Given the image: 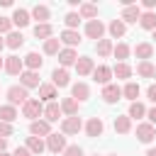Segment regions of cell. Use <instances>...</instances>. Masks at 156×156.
<instances>
[{"label":"cell","instance_id":"20","mask_svg":"<svg viewBox=\"0 0 156 156\" xmlns=\"http://www.w3.org/2000/svg\"><path fill=\"white\" fill-rule=\"evenodd\" d=\"M54 98H56V85L54 83H41L39 85V100L54 102Z\"/></svg>","mask_w":156,"mask_h":156},{"label":"cell","instance_id":"15","mask_svg":"<svg viewBox=\"0 0 156 156\" xmlns=\"http://www.w3.org/2000/svg\"><path fill=\"white\" fill-rule=\"evenodd\" d=\"M76 71H78V76H88V73H93V71H95L93 58H90V56H78V61H76Z\"/></svg>","mask_w":156,"mask_h":156},{"label":"cell","instance_id":"44","mask_svg":"<svg viewBox=\"0 0 156 156\" xmlns=\"http://www.w3.org/2000/svg\"><path fill=\"white\" fill-rule=\"evenodd\" d=\"M12 132H15V129H12V124H10V122H0V136H2V139H5V136H10Z\"/></svg>","mask_w":156,"mask_h":156},{"label":"cell","instance_id":"25","mask_svg":"<svg viewBox=\"0 0 156 156\" xmlns=\"http://www.w3.org/2000/svg\"><path fill=\"white\" fill-rule=\"evenodd\" d=\"M32 17H34V20H39V24H46V20L51 17V12H49V7H46V5H34Z\"/></svg>","mask_w":156,"mask_h":156},{"label":"cell","instance_id":"47","mask_svg":"<svg viewBox=\"0 0 156 156\" xmlns=\"http://www.w3.org/2000/svg\"><path fill=\"white\" fill-rule=\"evenodd\" d=\"M146 115H149V124H156V107H151Z\"/></svg>","mask_w":156,"mask_h":156},{"label":"cell","instance_id":"4","mask_svg":"<svg viewBox=\"0 0 156 156\" xmlns=\"http://www.w3.org/2000/svg\"><path fill=\"white\" fill-rule=\"evenodd\" d=\"M46 149L51 154H63L66 151V136L63 134H49L46 136Z\"/></svg>","mask_w":156,"mask_h":156},{"label":"cell","instance_id":"53","mask_svg":"<svg viewBox=\"0 0 156 156\" xmlns=\"http://www.w3.org/2000/svg\"><path fill=\"white\" fill-rule=\"evenodd\" d=\"M154 39H156V29H154Z\"/></svg>","mask_w":156,"mask_h":156},{"label":"cell","instance_id":"39","mask_svg":"<svg viewBox=\"0 0 156 156\" xmlns=\"http://www.w3.org/2000/svg\"><path fill=\"white\" fill-rule=\"evenodd\" d=\"M112 76H117V78H129V76H132V68H129L127 63H117V66L112 68Z\"/></svg>","mask_w":156,"mask_h":156},{"label":"cell","instance_id":"17","mask_svg":"<svg viewBox=\"0 0 156 156\" xmlns=\"http://www.w3.org/2000/svg\"><path fill=\"white\" fill-rule=\"evenodd\" d=\"M22 61H24L27 71H39V68H41V63H44V58H41V56L37 54V51H29V54H27V56H24Z\"/></svg>","mask_w":156,"mask_h":156},{"label":"cell","instance_id":"8","mask_svg":"<svg viewBox=\"0 0 156 156\" xmlns=\"http://www.w3.org/2000/svg\"><path fill=\"white\" fill-rule=\"evenodd\" d=\"M22 68H24V61L20 56H7L5 58V71L10 76H22Z\"/></svg>","mask_w":156,"mask_h":156},{"label":"cell","instance_id":"49","mask_svg":"<svg viewBox=\"0 0 156 156\" xmlns=\"http://www.w3.org/2000/svg\"><path fill=\"white\" fill-rule=\"evenodd\" d=\"M146 156H156V149H149V151H146Z\"/></svg>","mask_w":156,"mask_h":156},{"label":"cell","instance_id":"38","mask_svg":"<svg viewBox=\"0 0 156 156\" xmlns=\"http://www.w3.org/2000/svg\"><path fill=\"white\" fill-rule=\"evenodd\" d=\"M144 115H146V107H144L139 100L129 105V119H132V117H134V119H139V117H144Z\"/></svg>","mask_w":156,"mask_h":156},{"label":"cell","instance_id":"22","mask_svg":"<svg viewBox=\"0 0 156 156\" xmlns=\"http://www.w3.org/2000/svg\"><path fill=\"white\" fill-rule=\"evenodd\" d=\"M71 98H76V100H88L90 98V88L85 85V83H76L73 88H71Z\"/></svg>","mask_w":156,"mask_h":156},{"label":"cell","instance_id":"48","mask_svg":"<svg viewBox=\"0 0 156 156\" xmlns=\"http://www.w3.org/2000/svg\"><path fill=\"white\" fill-rule=\"evenodd\" d=\"M5 149H7V139H2V136H0V154H2Z\"/></svg>","mask_w":156,"mask_h":156},{"label":"cell","instance_id":"5","mask_svg":"<svg viewBox=\"0 0 156 156\" xmlns=\"http://www.w3.org/2000/svg\"><path fill=\"white\" fill-rule=\"evenodd\" d=\"M102 34H105V24L100 22V20H90L88 24H85V37L88 39H102Z\"/></svg>","mask_w":156,"mask_h":156},{"label":"cell","instance_id":"32","mask_svg":"<svg viewBox=\"0 0 156 156\" xmlns=\"http://www.w3.org/2000/svg\"><path fill=\"white\" fill-rule=\"evenodd\" d=\"M78 15H80V20H88V22H90V20L98 17V7L90 5V2H85V5H80V12H78Z\"/></svg>","mask_w":156,"mask_h":156},{"label":"cell","instance_id":"33","mask_svg":"<svg viewBox=\"0 0 156 156\" xmlns=\"http://www.w3.org/2000/svg\"><path fill=\"white\" fill-rule=\"evenodd\" d=\"M51 34H54V29H51V24H49V22H46V24H37V27H34V37H37V39H44V41H46V39H51Z\"/></svg>","mask_w":156,"mask_h":156},{"label":"cell","instance_id":"1","mask_svg":"<svg viewBox=\"0 0 156 156\" xmlns=\"http://www.w3.org/2000/svg\"><path fill=\"white\" fill-rule=\"evenodd\" d=\"M22 115H24L27 119L37 122V117H39V115H44V105H41V100H37V98H29V100L22 105Z\"/></svg>","mask_w":156,"mask_h":156},{"label":"cell","instance_id":"14","mask_svg":"<svg viewBox=\"0 0 156 156\" xmlns=\"http://www.w3.org/2000/svg\"><path fill=\"white\" fill-rule=\"evenodd\" d=\"M58 61H61V68H66V66H76V61H78L76 49H61V51H58Z\"/></svg>","mask_w":156,"mask_h":156},{"label":"cell","instance_id":"29","mask_svg":"<svg viewBox=\"0 0 156 156\" xmlns=\"http://www.w3.org/2000/svg\"><path fill=\"white\" fill-rule=\"evenodd\" d=\"M139 24H141V29H156V12H141V17H139Z\"/></svg>","mask_w":156,"mask_h":156},{"label":"cell","instance_id":"3","mask_svg":"<svg viewBox=\"0 0 156 156\" xmlns=\"http://www.w3.org/2000/svg\"><path fill=\"white\" fill-rule=\"evenodd\" d=\"M154 136H156V129H154V124H149V122H141V124H136V139H139L141 144H151V141H154Z\"/></svg>","mask_w":156,"mask_h":156},{"label":"cell","instance_id":"37","mask_svg":"<svg viewBox=\"0 0 156 156\" xmlns=\"http://www.w3.org/2000/svg\"><path fill=\"white\" fill-rule=\"evenodd\" d=\"M58 44H61V39H46L44 41V54H49V56H54V54H58L61 49H58Z\"/></svg>","mask_w":156,"mask_h":156},{"label":"cell","instance_id":"26","mask_svg":"<svg viewBox=\"0 0 156 156\" xmlns=\"http://www.w3.org/2000/svg\"><path fill=\"white\" fill-rule=\"evenodd\" d=\"M29 17H32V15H29L27 10L17 7L15 15H12V24H17V27H27V24H29Z\"/></svg>","mask_w":156,"mask_h":156},{"label":"cell","instance_id":"2","mask_svg":"<svg viewBox=\"0 0 156 156\" xmlns=\"http://www.w3.org/2000/svg\"><path fill=\"white\" fill-rule=\"evenodd\" d=\"M29 100V93H27V88L24 85H12V88H7V102L15 107V105H24Z\"/></svg>","mask_w":156,"mask_h":156},{"label":"cell","instance_id":"40","mask_svg":"<svg viewBox=\"0 0 156 156\" xmlns=\"http://www.w3.org/2000/svg\"><path fill=\"white\" fill-rule=\"evenodd\" d=\"M63 22H66V27H68V29H76V27H78V22H80V15H78V12H68V15L63 17Z\"/></svg>","mask_w":156,"mask_h":156},{"label":"cell","instance_id":"41","mask_svg":"<svg viewBox=\"0 0 156 156\" xmlns=\"http://www.w3.org/2000/svg\"><path fill=\"white\" fill-rule=\"evenodd\" d=\"M112 54H115V56H117V58H119V63H124V58H127V56H129V46H127V44H117V46H115V51H112Z\"/></svg>","mask_w":156,"mask_h":156},{"label":"cell","instance_id":"27","mask_svg":"<svg viewBox=\"0 0 156 156\" xmlns=\"http://www.w3.org/2000/svg\"><path fill=\"white\" fill-rule=\"evenodd\" d=\"M22 44H24L22 32H10V34L5 37V46H10V49H20Z\"/></svg>","mask_w":156,"mask_h":156},{"label":"cell","instance_id":"9","mask_svg":"<svg viewBox=\"0 0 156 156\" xmlns=\"http://www.w3.org/2000/svg\"><path fill=\"white\" fill-rule=\"evenodd\" d=\"M29 134L32 136H49L51 134V127H49L46 119H37V122L29 124Z\"/></svg>","mask_w":156,"mask_h":156},{"label":"cell","instance_id":"12","mask_svg":"<svg viewBox=\"0 0 156 156\" xmlns=\"http://www.w3.org/2000/svg\"><path fill=\"white\" fill-rule=\"evenodd\" d=\"M139 17H141V10H139V5H129V7H124L122 10V15H119V20L127 24V22H139Z\"/></svg>","mask_w":156,"mask_h":156},{"label":"cell","instance_id":"46","mask_svg":"<svg viewBox=\"0 0 156 156\" xmlns=\"http://www.w3.org/2000/svg\"><path fill=\"white\" fill-rule=\"evenodd\" d=\"M146 98H149V100H151V102H156V83H154V85H149V88H146Z\"/></svg>","mask_w":156,"mask_h":156},{"label":"cell","instance_id":"7","mask_svg":"<svg viewBox=\"0 0 156 156\" xmlns=\"http://www.w3.org/2000/svg\"><path fill=\"white\" fill-rule=\"evenodd\" d=\"M83 129V122H80V117L76 115V117H66L63 122H61V132L63 134H78Z\"/></svg>","mask_w":156,"mask_h":156},{"label":"cell","instance_id":"19","mask_svg":"<svg viewBox=\"0 0 156 156\" xmlns=\"http://www.w3.org/2000/svg\"><path fill=\"white\" fill-rule=\"evenodd\" d=\"M134 54H136V58L149 61V58L154 56V46H151L149 41H141V44H136V46H134Z\"/></svg>","mask_w":156,"mask_h":156},{"label":"cell","instance_id":"11","mask_svg":"<svg viewBox=\"0 0 156 156\" xmlns=\"http://www.w3.org/2000/svg\"><path fill=\"white\" fill-rule=\"evenodd\" d=\"M20 85H24V88H39V85H41V83H39V73H37V71H22Z\"/></svg>","mask_w":156,"mask_h":156},{"label":"cell","instance_id":"23","mask_svg":"<svg viewBox=\"0 0 156 156\" xmlns=\"http://www.w3.org/2000/svg\"><path fill=\"white\" fill-rule=\"evenodd\" d=\"M136 73H139L141 78H154V76H156V66H154L151 61H139Z\"/></svg>","mask_w":156,"mask_h":156},{"label":"cell","instance_id":"21","mask_svg":"<svg viewBox=\"0 0 156 156\" xmlns=\"http://www.w3.org/2000/svg\"><path fill=\"white\" fill-rule=\"evenodd\" d=\"M68 78H71V76H68L66 68H56V71L51 73V80H54L56 88H66V85H68Z\"/></svg>","mask_w":156,"mask_h":156},{"label":"cell","instance_id":"52","mask_svg":"<svg viewBox=\"0 0 156 156\" xmlns=\"http://www.w3.org/2000/svg\"><path fill=\"white\" fill-rule=\"evenodd\" d=\"M0 156H10V154H7V151H2V154H0Z\"/></svg>","mask_w":156,"mask_h":156},{"label":"cell","instance_id":"18","mask_svg":"<svg viewBox=\"0 0 156 156\" xmlns=\"http://www.w3.org/2000/svg\"><path fill=\"white\" fill-rule=\"evenodd\" d=\"M61 105L58 102H49L46 107H44V117H46V122L51 124V122H58V117H61Z\"/></svg>","mask_w":156,"mask_h":156},{"label":"cell","instance_id":"35","mask_svg":"<svg viewBox=\"0 0 156 156\" xmlns=\"http://www.w3.org/2000/svg\"><path fill=\"white\" fill-rule=\"evenodd\" d=\"M124 32H127V24L122 22V20H112L110 22V34L117 39V37H124Z\"/></svg>","mask_w":156,"mask_h":156},{"label":"cell","instance_id":"34","mask_svg":"<svg viewBox=\"0 0 156 156\" xmlns=\"http://www.w3.org/2000/svg\"><path fill=\"white\" fill-rule=\"evenodd\" d=\"M95 49H98V56H102V58H105V56H110V54L115 51V46H112V41H110V39H100V41L95 44Z\"/></svg>","mask_w":156,"mask_h":156},{"label":"cell","instance_id":"16","mask_svg":"<svg viewBox=\"0 0 156 156\" xmlns=\"http://www.w3.org/2000/svg\"><path fill=\"white\" fill-rule=\"evenodd\" d=\"M93 78H95V83L110 85V78H112V68H110V66H98V68L93 71Z\"/></svg>","mask_w":156,"mask_h":156},{"label":"cell","instance_id":"55","mask_svg":"<svg viewBox=\"0 0 156 156\" xmlns=\"http://www.w3.org/2000/svg\"><path fill=\"white\" fill-rule=\"evenodd\" d=\"M112 156H117V154H112Z\"/></svg>","mask_w":156,"mask_h":156},{"label":"cell","instance_id":"13","mask_svg":"<svg viewBox=\"0 0 156 156\" xmlns=\"http://www.w3.org/2000/svg\"><path fill=\"white\" fill-rule=\"evenodd\" d=\"M61 41L66 44V49H73V46L80 44V34H78L76 29H63V32H61Z\"/></svg>","mask_w":156,"mask_h":156},{"label":"cell","instance_id":"10","mask_svg":"<svg viewBox=\"0 0 156 156\" xmlns=\"http://www.w3.org/2000/svg\"><path fill=\"white\" fill-rule=\"evenodd\" d=\"M102 129H105V124H102V119H100V117H90V119H88V124H85V134H88L90 139L100 136V134H102Z\"/></svg>","mask_w":156,"mask_h":156},{"label":"cell","instance_id":"30","mask_svg":"<svg viewBox=\"0 0 156 156\" xmlns=\"http://www.w3.org/2000/svg\"><path fill=\"white\" fill-rule=\"evenodd\" d=\"M129 129H132V119H129V115H127V117H115V132H119V134H129Z\"/></svg>","mask_w":156,"mask_h":156},{"label":"cell","instance_id":"45","mask_svg":"<svg viewBox=\"0 0 156 156\" xmlns=\"http://www.w3.org/2000/svg\"><path fill=\"white\" fill-rule=\"evenodd\" d=\"M12 156H34V154H32V151H29V149H27V146H17V149H15V154H12Z\"/></svg>","mask_w":156,"mask_h":156},{"label":"cell","instance_id":"54","mask_svg":"<svg viewBox=\"0 0 156 156\" xmlns=\"http://www.w3.org/2000/svg\"><path fill=\"white\" fill-rule=\"evenodd\" d=\"M93 156H98V154H93Z\"/></svg>","mask_w":156,"mask_h":156},{"label":"cell","instance_id":"31","mask_svg":"<svg viewBox=\"0 0 156 156\" xmlns=\"http://www.w3.org/2000/svg\"><path fill=\"white\" fill-rule=\"evenodd\" d=\"M27 149H29V151H32L34 156H39V154H41V151L46 149V144H44V141H41L39 136H29V139H27Z\"/></svg>","mask_w":156,"mask_h":156},{"label":"cell","instance_id":"6","mask_svg":"<svg viewBox=\"0 0 156 156\" xmlns=\"http://www.w3.org/2000/svg\"><path fill=\"white\" fill-rule=\"evenodd\" d=\"M100 98H102L105 102H110V105H112V102H117V100L122 98V88H119L117 83H110V85H105V88H102V95H100Z\"/></svg>","mask_w":156,"mask_h":156},{"label":"cell","instance_id":"50","mask_svg":"<svg viewBox=\"0 0 156 156\" xmlns=\"http://www.w3.org/2000/svg\"><path fill=\"white\" fill-rule=\"evenodd\" d=\"M2 46H5V39H2V37H0V51H2Z\"/></svg>","mask_w":156,"mask_h":156},{"label":"cell","instance_id":"51","mask_svg":"<svg viewBox=\"0 0 156 156\" xmlns=\"http://www.w3.org/2000/svg\"><path fill=\"white\" fill-rule=\"evenodd\" d=\"M0 68H5V61H2V58H0Z\"/></svg>","mask_w":156,"mask_h":156},{"label":"cell","instance_id":"42","mask_svg":"<svg viewBox=\"0 0 156 156\" xmlns=\"http://www.w3.org/2000/svg\"><path fill=\"white\" fill-rule=\"evenodd\" d=\"M10 29H12V17H0V34H10Z\"/></svg>","mask_w":156,"mask_h":156},{"label":"cell","instance_id":"24","mask_svg":"<svg viewBox=\"0 0 156 156\" xmlns=\"http://www.w3.org/2000/svg\"><path fill=\"white\" fill-rule=\"evenodd\" d=\"M61 110H63L68 117H76V115H78V100H76V98H63V100H61Z\"/></svg>","mask_w":156,"mask_h":156},{"label":"cell","instance_id":"36","mask_svg":"<svg viewBox=\"0 0 156 156\" xmlns=\"http://www.w3.org/2000/svg\"><path fill=\"white\" fill-rule=\"evenodd\" d=\"M122 95H124L127 100L136 102V98H139V85H136V83H127V85L122 88Z\"/></svg>","mask_w":156,"mask_h":156},{"label":"cell","instance_id":"28","mask_svg":"<svg viewBox=\"0 0 156 156\" xmlns=\"http://www.w3.org/2000/svg\"><path fill=\"white\" fill-rule=\"evenodd\" d=\"M17 119V110L12 105H0V122H15Z\"/></svg>","mask_w":156,"mask_h":156},{"label":"cell","instance_id":"43","mask_svg":"<svg viewBox=\"0 0 156 156\" xmlns=\"http://www.w3.org/2000/svg\"><path fill=\"white\" fill-rule=\"evenodd\" d=\"M63 156H83V149H80L78 144H73V146H66Z\"/></svg>","mask_w":156,"mask_h":156}]
</instances>
